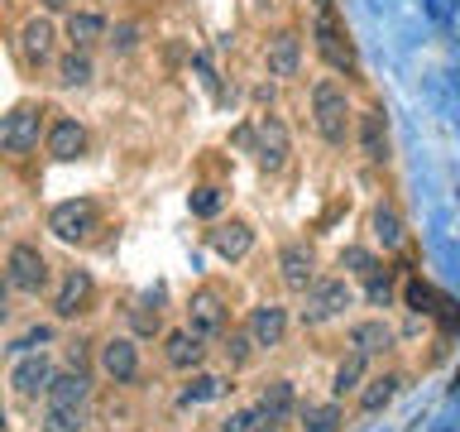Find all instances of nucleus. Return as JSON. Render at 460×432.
<instances>
[{
	"label": "nucleus",
	"mask_w": 460,
	"mask_h": 432,
	"mask_svg": "<svg viewBox=\"0 0 460 432\" xmlns=\"http://www.w3.org/2000/svg\"><path fill=\"white\" fill-rule=\"evenodd\" d=\"M312 115H316V130H322L326 144H345V135H350V96H345V86L316 82L312 86Z\"/></svg>",
	"instance_id": "f257e3e1"
},
{
	"label": "nucleus",
	"mask_w": 460,
	"mask_h": 432,
	"mask_svg": "<svg viewBox=\"0 0 460 432\" xmlns=\"http://www.w3.org/2000/svg\"><path fill=\"white\" fill-rule=\"evenodd\" d=\"M96 226H101V212H96V202H86V197L58 202V207L49 212V230H53L58 240H67V245L86 240Z\"/></svg>",
	"instance_id": "f03ea898"
},
{
	"label": "nucleus",
	"mask_w": 460,
	"mask_h": 432,
	"mask_svg": "<svg viewBox=\"0 0 460 432\" xmlns=\"http://www.w3.org/2000/svg\"><path fill=\"white\" fill-rule=\"evenodd\" d=\"M350 302H355V288L345 284V279H316V284L307 288L302 322H307V327H322V322H331V317H341Z\"/></svg>",
	"instance_id": "7ed1b4c3"
},
{
	"label": "nucleus",
	"mask_w": 460,
	"mask_h": 432,
	"mask_svg": "<svg viewBox=\"0 0 460 432\" xmlns=\"http://www.w3.org/2000/svg\"><path fill=\"white\" fill-rule=\"evenodd\" d=\"M5 279L14 293H39L49 284V259L39 255V245H10V259H5Z\"/></svg>",
	"instance_id": "20e7f679"
},
{
	"label": "nucleus",
	"mask_w": 460,
	"mask_h": 432,
	"mask_svg": "<svg viewBox=\"0 0 460 432\" xmlns=\"http://www.w3.org/2000/svg\"><path fill=\"white\" fill-rule=\"evenodd\" d=\"M39 135H43V106H14L0 125V144L5 154H29L39 149Z\"/></svg>",
	"instance_id": "39448f33"
},
{
	"label": "nucleus",
	"mask_w": 460,
	"mask_h": 432,
	"mask_svg": "<svg viewBox=\"0 0 460 432\" xmlns=\"http://www.w3.org/2000/svg\"><path fill=\"white\" fill-rule=\"evenodd\" d=\"M53 365H49V356L43 351H29L14 360V370H10V389H14V399H39V394H49L53 389Z\"/></svg>",
	"instance_id": "423d86ee"
},
{
	"label": "nucleus",
	"mask_w": 460,
	"mask_h": 432,
	"mask_svg": "<svg viewBox=\"0 0 460 432\" xmlns=\"http://www.w3.org/2000/svg\"><path fill=\"white\" fill-rule=\"evenodd\" d=\"M254 154H259V164H264L269 173H279L288 164V125L279 121V115H259V125H254Z\"/></svg>",
	"instance_id": "0eeeda50"
},
{
	"label": "nucleus",
	"mask_w": 460,
	"mask_h": 432,
	"mask_svg": "<svg viewBox=\"0 0 460 432\" xmlns=\"http://www.w3.org/2000/svg\"><path fill=\"white\" fill-rule=\"evenodd\" d=\"M316 49H322V58L336 72H350L355 68V53H350V43H345V34H341V24H336V14L331 10H316Z\"/></svg>",
	"instance_id": "6e6552de"
},
{
	"label": "nucleus",
	"mask_w": 460,
	"mask_h": 432,
	"mask_svg": "<svg viewBox=\"0 0 460 432\" xmlns=\"http://www.w3.org/2000/svg\"><path fill=\"white\" fill-rule=\"evenodd\" d=\"M101 370H106L115 384H129L139 374V346L129 337H111L106 346H101Z\"/></svg>",
	"instance_id": "1a4fd4ad"
},
{
	"label": "nucleus",
	"mask_w": 460,
	"mask_h": 432,
	"mask_svg": "<svg viewBox=\"0 0 460 432\" xmlns=\"http://www.w3.org/2000/svg\"><path fill=\"white\" fill-rule=\"evenodd\" d=\"M187 327H192L201 341L221 337V331H226V308H221V298H216L211 288H201V293L187 302Z\"/></svg>",
	"instance_id": "9d476101"
},
{
	"label": "nucleus",
	"mask_w": 460,
	"mask_h": 432,
	"mask_svg": "<svg viewBox=\"0 0 460 432\" xmlns=\"http://www.w3.org/2000/svg\"><path fill=\"white\" fill-rule=\"evenodd\" d=\"M279 269H283V284L297 288V293H307V288L316 284V255L307 250V245H283L279 250Z\"/></svg>",
	"instance_id": "9b49d317"
},
{
	"label": "nucleus",
	"mask_w": 460,
	"mask_h": 432,
	"mask_svg": "<svg viewBox=\"0 0 460 432\" xmlns=\"http://www.w3.org/2000/svg\"><path fill=\"white\" fill-rule=\"evenodd\" d=\"M86 302H92V274L72 269L67 279H63V288H58V298H53L58 322H72L77 312H86Z\"/></svg>",
	"instance_id": "f8f14e48"
},
{
	"label": "nucleus",
	"mask_w": 460,
	"mask_h": 432,
	"mask_svg": "<svg viewBox=\"0 0 460 432\" xmlns=\"http://www.w3.org/2000/svg\"><path fill=\"white\" fill-rule=\"evenodd\" d=\"M164 356H168L172 370H197L201 360H207V346H201V337H197L192 327H182V331H168Z\"/></svg>",
	"instance_id": "ddd939ff"
},
{
	"label": "nucleus",
	"mask_w": 460,
	"mask_h": 432,
	"mask_svg": "<svg viewBox=\"0 0 460 432\" xmlns=\"http://www.w3.org/2000/svg\"><path fill=\"white\" fill-rule=\"evenodd\" d=\"M250 337H254V346H264V351L283 346V337H288V312L273 308V302L254 308V312H250Z\"/></svg>",
	"instance_id": "4468645a"
},
{
	"label": "nucleus",
	"mask_w": 460,
	"mask_h": 432,
	"mask_svg": "<svg viewBox=\"0 0 460 432\" xmlns=\"http://www.w3.org/2000/svg\"><path fill=\"white\" fill-rule=\"evenodd\" d=\"M49 154L58 158V164H72V158H82L86 154V130L77 125V121H53V130H49Z\"/></svg>",
	"instance_id": "2eb2a0df"
},
{
	"label": "nucleus",
	"mask_w": 460,
	"mask_h": 432,
	"mask_svg": "<svg viewBox=\"0 0 460 432\" xmlns=\"http://www.w3.org/2000/svg\"><path fill=\"white\" fill-rule=\"evenodd\" d=\"M297 68H302V43L297 34H273L269 39V77H297Z\"/></svg>",
	"instance_id": "dca6fc26"
},
{
	"label": "nucleus",
	"mask_w": 460,
	"mask_h": 432,
	"mask_svg": "<svg viewBox=\"0 0 460 432\" xmlns=\"http://www.w3.org/2000/svg\"><path fill=\"white\" fill-rule=\"evenodd\" d=\"M53 24L49 20H29L24 29H20V53H24V63L29 68H39V63H49L53 58Z\"/></svg>",
	"instance_id": "f3484780"
},
{
	"label": "nucleus",
	"mask_w": 460,
	"mask_h": 432,
	"mask_svg": "<svg viewBox=\"0 0 460 432\" xmlns=\"http://www.w3.org/2000/svg\"><path fill=\"white\" fill-rule=\"evenodd\" d=\"M250 245H254V230L244 221H226V226L211 230V250L221 259H244V255H250Z\"/></svg>",
	"instance_id": "a211bd4d"
},
{
	"label": "nucleus",
	"mask_w": 460,
	"mask_h": 432,
	"mask_svg": "<svg viewBox=\"0 0 460 432\" xmlns=\"http://www.w3.org/2000/svg\"><path fill=\"white\" fill-rule=\"evenodd\" d=\"M359 149H365L369 164H384V158H388V130H384V115L379 111L359 115Z\"/></svg>",
	"instance_id": "6ab92c4d"
},
{
	"label": "nucleus",
	"mask_w": 460,
	"mask_h": 432,
	"mask_svg": "<svg viewBox=\"0 0 460 432\" xmlns=\"http://www.w3.org/2000/svg\"><path fill=\"white\" fill-rule=\"evenodd\" d=\"M86 399H92V380H86V370L58 374L53 389H49V403H77V409H86Z\"/></svg>",
	"instance_id": "aec40b11"
},
{
	"label": "nucleus",
	"mask_w": 460,
	"mask_h": 432,
	"mask_svg": "<svg viewBox=\"0 0 460 432\" xmlns=\"http://www.w3.org/2000/svg\"><path fill=\"white\" fill-rule=\"evenodd\" d=\"M350 346L359 356H384L388 346H394V331H388L384 322H355L350 327Z\"/></svg>",
	"instance_id": "412c9836"
},
{
	"label": "nucleus",
	"mask_w": 460,
	"mask_h": 432,
	"mask_svg": "<svg viewBox=\"0 0 460 432\" xmlns=\"http://www.w3.org/2000/svg\"><path fill=\"white\" fill-rule=\"evenodd\" d=\"M86 428V409L77 403H49L39 418V432H82Z\"/></svg>",
	"instance_id": "4be33fe9"
},
{
	"label": "nucleus",
	"mask_w": 460,
	"mask_h": 432,
	"mask_svg": "<svg viewBox=\"0 0 460 432\" xmlns=\"http://www.w3.org/2000/svg\"><path fill=\"white\" fill-rule=\"evenodd\" d=\"M67 39H72V49H92V43H101L106 39V20L101 14H92V10H82V14H72L67 20Z\"/></svg>",
	"instance_id": "5701e85b"
},
{
	"label": "nucleus",
	"mask_w": 460,
	"mask_h": 432,
	"mask_svg": "<svg viewBox=\"0 0 460 432\" xmlns=\"http://www.w3.org/2000/svg\"><path fill=\"white\" fill-rule=\"evenodd\" d=\"M302 432H341V409L336 403H302Z\"/></svg>",
	"instance_id": "b1692460"
},
{
	"label": "nucleus",
	"mask_w": 460,
	"mask_h": 432,
	"mask_svg": "<svg viewBox=\"0 0 460 432\" xmlns=\"http://www.w3.org/2000/svg\"><path fill=\"white\" fill-rule=\"evenodd\" d=\"M259 409H264L273 423H283V418L293 413V384H288V380H273L264 394H259Z\"/></svg>",
	"instance_id": "393cba45"
},
{
	"label": "nucleus",
	"mask_w": 460,
	"mask_h": 432,
	"mask_svg": "<svg viewBox=\"0 0 460 432\" xmlns=\"http://www.w3.org/2000/svg\"><path fill=\"white\" fill-rule=\"evenodd\" d=\"M374 240L384 245V250H398L402 245V216L394 207H379L374 212Z\"/></svg>",
	"instance_id": "a878e982"
},
{
	"label": "nucleus",
	"mask_w": 460,
	"mask_h": 432,
	"mask_svg": "<svg viewBox=\"0 0 460 432\" xmlns=\"http://www.w3.org/2000/svg\"><path fill=\"white\" fill-rule=\"evenodd\" d=\"M58 82L63 86H86L92 82V58H86L82 49H72L63 63H58Z\"/></svg>",
	"instance_id": "bb28decb"
},
{
	"label": "nucleus",
	"mask_w": 460,
	"mask_h": 432,
	"mask_svg": "<svg viewBox=\"0 0 460 432\" xmlns=\"http://www.w3.org/2000/svg\"><path fill=\"white\" fill-rule=\"evenodd\" d=\"M394 394H398V374H379V380H369V389L359 394V409H365V413H379Z\"/></svg>",
	"instance_id": "cd10ccee"
},
{
	"label": "nucleus",
	"mask_w": 460,
	"mask_h": 432,
	"mask_svg": "<svg viewBox=\"0 0 460 432\" xmlns=\"http://www.w3.org/2000/svg\"><path fill=\"white\" fill-rule=\"evenodd\" d=\"M365 360L369 356H359V351H350L336 365V394H350V389H359V374H365Z\"/></svg>",
	"instance_id": "c85d7f7f"
},
{
	"label": "nucleus",
	"mask_w": 460,
	"mask_h": 432,
	"mask_svg": "<svg viewBox=\"0 0 460 432\" xmlns=\"http://www.w3.org/2000/svg\"><path fill=\"white\" fill-rule=\"evenodd\" d=\"M273 428H279V423H273V418L259 409V403H254V409H244V413H235V418L226 423V432H273Z\"/></svg>",
	"instance_id": "c756f323"
},
{
	"label": "nucleus",
	"mask_w": 460,
	"mask_h": 432,
	"mask_svg": "<svg viewBox=\"0 0 460 432\" xmlns=\"http://www.w3.org/2000/svg\"><path fill=\"white\" fill-rule=\"evenodd\" d=\"M341 269L359 274V279H374V274H379L374 255H369V250H359V245H345V250H341Z\"/></svg>",
	"instance_id": "7c9ffc66"
},
{
	"label": "nucleus",
	"mask_w": 460,
	"mask_h": 432,
	"mask_svg": "<svg viewBox=\"0 0 460 432\" xmlns=\"http://www.w3.org/2000/svg\"><path fill=\"white\" fill-rule=\"evenodd\" d=\"M49 341H53V327H29L20 341H10V351L14 356H29V351H43Z\"/></svg>",
	"instance_id": "2f4dec72"
},
{
	"label": "nucleus",
	"mask_w": 460,
	"mask_h": 432,
	"mask_svg": "<svg viewBox=\"0 0 460 432\" xmlns=\"http://www.w3.org/2000/svg\"><path fill=\"white\" fill-rule=\"evenodd\" d=\"M216 394H221V380L201 374L197 384H187V389H182V403H207V399H216Z\"/></svg>",
	"instance_id": "473e14b6"
},
{
	"label": "nucleus",
	"mask_w": 460,
	"mask_h": 432,
	"mask_svg": "<svg viewBox=\"0 0 460 432\" xmlns=\"http://www.w3.org/2000/svg\"><path fill=\"white\" fill-rule=\"evenodd\" d=\"M221 212V187H197L192 193V216H216Z\"/></svg>",
	"instance_id": "72a5a7b5"
},
{
	"label": "nucleus",
	"mask_w": 460,
	"mask_h": 432,
	"mask_svg": "<svg viewBox=\"0 0 460 432\" xmlns=\"http://www.w3.org/2000/svg\"><path fill=\"white\" fill-rule=\"evenodd\" d=\"M250 346H254V337H250V327H244V331H235V337L226 341V356L235 360V365H244V360H250Z\"/></svg>",
	"instance_id": "f704fd0d"
},
{
	"label": "nucleus",
	"mask_w": 460,
	"mask_h": 432,
	"mask_svg": "<svg viewBox=\"0 0 460 432\" xmlns=\"http://www.w3.org/2000/svg\"><path fill=\"white\" fill-rule=\"evenodd\" d=\"M365 284H369V298H374V302H388V284L379 279V274H374V279H365Z\"/></svg>",
	"instance_id": "c9c22d12"
},
{
	"label": "nucleus",
	"mask_w": 460,
	"mask_h": 432,
	"mask_svg": "<svg viewBox=\"0 0 460 432\" xmlns=\"http://www.w3.org/2000/svg\"><path fill=\"white\" fill-rule=\"evenodd\" d=\"M43 10H67V0H43Z\"/></svg>",
	"instance_id": "e433bc0d"
}]
</instances>
